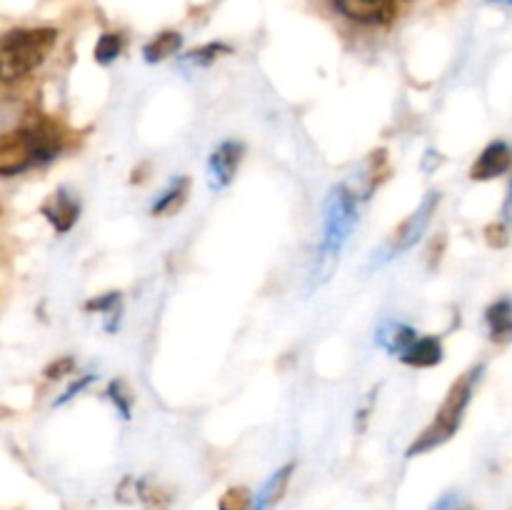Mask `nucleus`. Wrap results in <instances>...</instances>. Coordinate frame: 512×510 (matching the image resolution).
I'll use <instances>...</instances> for the list:
<instances>
[{
    "label": "nucleus",
    "mask_w": 512,
    "mask_h": 510,
    "mask_svg": "<svg viewBox=\"0 0 512 510\" xmlns=\"http://www.w3.org/2000/svg\"><path fill=\"white\" fill-rule=\"evenodd\" d=\"M358 220V195L348 185H335L325 203V235L320 258H335Z\"/></svg>",
    "instance_id": "4"
},
{
    "label": "nucleus",
    "mask_w": 512,
    "mask_h": 510,
    "mask_svg": "<svg viewBox=\"0 0 512 510\" xmlns=\"http://www.w3.org/2000/svg\"><path fill=\"white\" fill-rule=\"evenodd\" d=\"M418 335H420L418 330L410 328V325L398 323V320H390V323H385L383 328L378 330V343L383 345L390 355H398L400 358Z\"/></svg>",
    "instance_id": "14"
},
{
    "label": "nucleus",
    "mask_w": 512,
    "mask_h": 510,
    "mask_svg": "<svg viewBox=\"0 0 512 510\" xmlns=\"http://www.w3.org/2000/svg\"><path fill=\"white\" fill-rule=\"evenodd\" d=\"M445 243H448V240H445L443 233H440L438 238L430 240V245H428V265H430V268H435V265L440 263V258H443Z\"/></svg>",
    "instance_id": "25"
},
{
    "label": "nucleus",
    "mask_w": 512,
    "mask_h": 510,
    "mask_svg": "<svg viewBox=\"0 0 512 510\" xmlns=\"http://www.w3.org/2000/svg\"><path fill=\"white\" fill-rule=\"evenodd\" d=\"M108 398L113 400L115 410H118L120 415H123L125 420H130V413H133V390L125 385V380H113V383L108 385Z\"/></svg>",
    "instance_id": "21"
},
{
    "label": "nucleus",
    "mask_w": 512,
    "mask_h": 510,
    "mask_svg": "<svg viewBox=\"0 0 512 510\" xmlns=\"http://www.w3.org/2000/svg\"><path fill=\"white\" fill-rule=\"evenodd\" d=\"M190 188H193V180H190L188 175H178L175 180H170L168 188L155 198L153 208H150L153 218H170V215L180 213L183 205L188 203Z\"/></svg>",
    "instance_id": "12"
},
{
    "label": "nucleus",
    "mask_w": 512,
    "mask_h": 510,
    "mask_svg": "<svg viewBox=\"0 0 512 510\" xmlns=\"http://www.w3.org/2000/svg\"><path fill=\"white\" fill-rule=\"evenodd\" d=\"M295 470H298V463L295 460H288L285 465H280L263 485H260L258 493L253 495V510H275L280 503H283L285 493L290 488V480H293Z\"/></svg>",
    "instance_id": "10"
},
{
    "label": "nucleus",
    "mask_w": 512,
    "mask_h": 510,
    "mask_svg": "<svg viewBox=\"0 0 512 510\" xmlns=\"http://www.w3.org/2000/svg\"><path fill=\"white\" fill-rule=\"evenodd\" d=\"M335 8L360 25H390L398 18V0H333Z\"/></svg>",
    "instance_id": "7"
},
{
    "label": "nucleus",
    "mask_w": 512,
    "mask_h": 510,
    "mask_svg": "<svg viewBox=\"0 0 512 510\" xmlns=\"http://www.w3.org/2000/svg\"><path fill=\"white\" fill-rule=\"evenodd\" d=\"M40 213L53 225L55 233L68 235L80 220V200L68 188H58L45 198V203L40 205Z\"/></svg>",
    "instance_id": "8"
},
{
    "label": "nucleus",
    "mask_w": 512,
    "mask_h": 510,
    "mask_svg": "<svg viewBox=\"0 0 512 510\" xmlns=\"http://www.w3.org/2000/svg\"><path fill=\"white\" fill-rule=\"evenodd\" d=\"M438 203H440V193L425 195V200L420 203V208L415 210V213H410L408 218H405L403 223L393 230V235H390V240H388L390 255L405 253V250H410L420 238H423L425 228L430 225V218H433Z\"/></svg>",
    "instance_id": "5"
},
{
    "label": "nucleus",
    "mask_w": 512,
    "mask_h": 510,
    "mask_svg": "<svg viewBox=\"0 0 512 510\" xmlns=\"http://www.w3.org/2000/svg\"><path fill=\"white\" fill-rule=\"evenodd\" d=\"M148 170H150V163H143V165H140V168H135L133 170V178H130V183H133V185L145 183V180H148V175H145V173H148Z\"/></svg>",
    "instance_id": "27"
},
{
    "label": "nucleus",
    "mask_w": 512,
    "mask_h": 510,
    "mask_svg": "<svg viewBox=\"0 0 512 510\" xmlns=\"http://www.w3.org/2000/svg\"><path fill=\"white\" fill-rule=\"evenodd\" d=\"M243 158H245V145L240 143V140H223V143L210 153V163H208L210 188L213 190L228 188V185L235 180V175H238Z\"/></svg>",
    "instance_id": "6"
},
{
    "label": "nucleus",
    "mask_w": 512,
    "mask_h": 510,
    "mask_svg": "<svg viewBox=\"0 0 512 510\" xmlns=\"http://www.w3.org/2000/svg\"><path fill=\"white\" fill-rule=\"evenodd\" d=\"M485 235V243L490 245V248H505V245L510 243V230H508V223H503V220H498V223H490L485 225L483 230Z\"/></svg>",
    "instance_id": "23"
},
{
    "label": "nucleus",
    "mask_w": 512,
    "mask_h": 510,
    "mask_svg": "<svg viewBox=\"0 0 512 510\" xmlns=\"http://www.w3.org/2000/svg\"><path fill=\"white\" fill-rule=\"evenodd\" d=\"M483 370H485L483 365H475V368H470L468 373H463L453 385H450L448 395H445L443 405H440V410L435 413L433 423H430L428 428H425L423 433L410 443L408 458L430 453V450L445 445L455 433H458L460 425H463L465 410H468L470 400H473L475 385H478Z\"/></svg>",
    "instance_id": "2"
},
{
    "label": "nucleus",
    "mask_w": 512,
    "mask_h": 510,
    "mask_svg": "<svg viewBox=\"0 0 512 510\" xmlns=\"http://www.w3.org/2000/svg\"><path fill=\"white\" fill-rule=\"evenodd\" d=\"M88 313H95V315H105V318H118L120 315V293H115V290H110V293H103V295H95V298L85 300L83 305Z\"/></svg>",
    "instance_id": "20"
},
{
    "label": "nucleus",
    "mask_w": 512,
    "mask_h": 510,
    "mask_svg": "<svg viewBox=\"0 0 512 510\" xmlns=\"http://www.w3.org/2000/svg\"><path fill=\"white\" fill-rule=\"evenodd\" d=\"M485 323H488L490 340L493 343H510L512 340V300L500 298L488 305L485 310Z\"/></svg>",
    "instance_id": "13"
},
{
    "label": "nucleus",
    "mask_w": 512,
    "mask_h": 510,
    "mask_svg": "<svg viewBox=\"0 0 512 510\" xmlns=\"http://www.w3.org/2000/svg\"><path fill=\"white\" fill-rule=\"evenodd\" d=\"M512 168V148L505 140H493L483 153L478 155V160L470 168V178L485 183V180H495L500 175H505Z\"/></svg>",
    "instance_id": "9"
},
{
    "label": "nucleus",
    "mask_w": 512,
    "mask_h": 510,
    "mask_svg": "<svg viewBox=\"0 0 512 510\" xmlns=\"http://www.w3.org/2000/svg\"><path fill=\"white\" fill-rule=\"evenodd\" d=\"M218 510H253V493L245 485H233L220 495Z\"/></svg>",
    "instance_id": "19"
},
{
    "label": "nucleus",
    "mask_w": 512,
    "mask_h": 510,
    "mask_svg": "<svg viewBox=\"0 0 512 510\" xmlns=\"http://www.w3.org/2000/svg\"><path fill=\"white\" fill-rule=\"evenodd\" d=\"M493 3H503V5H510L512 0H493Z\"/></svg>",
    "instance_id": "29"
},
{
    "label": "nucleus",
    "mask_w": 512,
    "mask_h": 510,
    "mask_svg": "<svg viewBox=\"0 0 512 510\" xmlns=\"http://www.w3.org/2000/svg\"><path fill=\"white\" fill-rule=\"evenodd\" d=\"M75 358L73 355H60V358H55L53 363L45 365L43 375L45 380H65V378H73L75 375Z\"/></svg>",
    "instance_id": "22"
},
{
    "label": "nucleus",
    "mask_w": 512,
    "mask_h": 510,
    "mask_svg": "<svg viewBox=\"0 0 512 510\" xmlns=\"http://www.w3.org/2000/svg\"><path fill=\"white\" fill-rule=\"evenodd\" d=\"M93 380H95V375H90V373H85V375H80V378H75L73 383H70L68 388H65V393L60 395L58 400H55V405H63V403H68V400H73L75 395L83 393V390L88 388V385L93 383Z\"/></svg>",
    "instance_id": "24"
},
{
    "label": "nucleus",
    "mask_w": 512,
    "mask_h": 510,
    "mask_svg": "<svg viewBox=\"0 0 512 510\" xmlns=\"http://www.w3.org/2000/svg\"><path fill=\"white\" fill-rule=\"evenodd\" d=\"M445 348L443 340L438 335H418V338L410 343V348L400 355L408 368H435V365L443 363Z\"/></svg>",
    "instance_id": "11"
},
{
    "label": "nucleus",
    "mask_w": 512,
    "mask_h": 510,
    "mask_svg": "<svg viewBox=\"0 0 512 510\" xmlns=\"http://www.w3.org/2000/svg\"><path fill=\"white\" fill-rule=\"evenodd\" d=\"M180 48H183V35L178 30H163L143 45V58L145 63H163L178 55Z\"/></svg>",
    "instance_id": "15"
},
{
    "label": "nucleus",
    "mask_w": 512,
    "mask_h": 510,
    "mask_svg": "<svg viewBox=\"0 0 512 510\" xmlns=\"http://www.w3.org/2000/svg\"><path fill=\"white\" fill-rule=\"evenodd\" d=\"M125 48V40L120 33H103L98 38V43H95V50H93V58L98 65H110L115 63V60L120 58V53H123Z\"/></svg>",
    "instance_id": "17"
},
{
    "label": "nucleus",
    "mask_w": 512,
    "mask_h": 510,
    "mask_svg": "<svg viewBox=\"0 0 512 510\" xmlns=\"http://www.w3.org/2000/svg\"><path fill=\"white\" fill-rule=\"evenodd\" d=\"M58 43V30L50 25L13 28L0 38V83H15L45 63Z\"/></svg>",
    "instance_id": "3"
},
{
    "label": "nucleus",
    "mask_w": 512,
    "mask_h": 510,
    "mask_svg": "<svg viewBox=\"0 0 512 510\" xmlns=\"http://www.w3.org/2000/svg\"><path fill=\"white\" fill-rule=\"evenodd\" d=\"M503 223H510L512 225V183H510V190H508V198H505V205H503Z\"/></svg>",
    "instance_id": "28"
},
{
    "label": "nucleus",
    "mask_w": 512,
    "mask_h": 510,
    "mask_svg": "<svg viewBox=\"0 0 512 510\" xmlns=\"http://www.w3.org/2000/svg\"><path fill=\"white\" fill-rule=\"evenodd\" d=\"M65 130L55 120L40 118L0 135V178H13L35 165L50 163L65 148Z\"/></svg>",
    "instance_id": "1"
},
{
    "label": "nucleus",
    "mask_w": 512,
    "mask_h": 510,
    "mask_svg": "<svg viewBox=\"0 0 512 510\" xmlns=\"http://www.w3.org/2000/svg\"><path fill=\"white\" fill-rule=\"evenodd\" d=\"M433 510H470L468 505H463L455 493H445L438 503L433 505Z\"/></svg>",
    "instance_id": "26"
},
{
    "label": "nucleus",
    "mask_w": 512,
    "mask_h": 510,
    "mask_svg": "<svg viewBox=\"0 0 512 510\" xmlns=\"http://www.w3.org/2000/svg\"><path fill=\"white\" fill-rule=\"evenodd\" d=\"M233 53V48L225 43H205L200 45V48L190 50L188 55H185V63L195 65V68H208V65H213L215 60L223 58V55H230Z\"/></svg>",
    "instance_id": "18"
},
{
    "label": "nucleus",
    "mask_w": 512,
    "mask_h": 510,
    "mask_svg": "<svg viewBox=\"0 0 512 510\" xmlns=\"http://www.w3.org/2000/svg\"><path fill=\"white\" fill-rule=\"evenodd\" d=\"M135 500L145 510H170V505H173V495H170L168 488L145 478H140L135 483Z\"/></svg>",
    "instance_id": "16"
}]
</instances>
